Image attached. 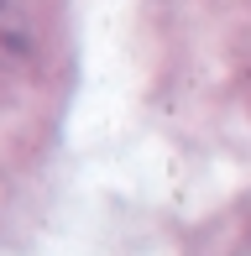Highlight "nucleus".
Returning <instances> with one entry per match:
<instances>
[]
</instances>
